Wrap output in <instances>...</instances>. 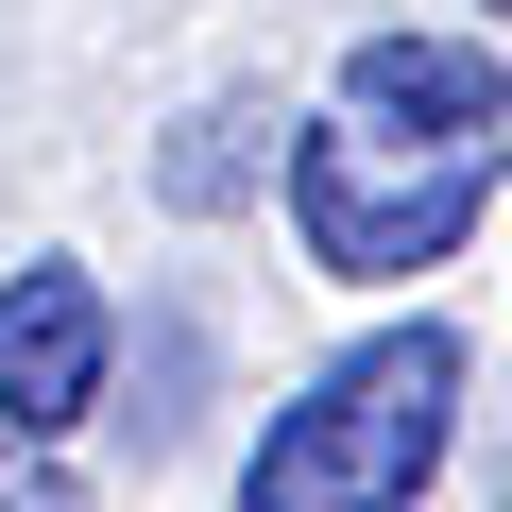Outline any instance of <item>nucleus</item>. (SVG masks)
<instances>
[{"instance_id": "nucleus-5", "label": "nucleus", "mask_w": 512, "mask_h": 512, "mask_svg": "<svg viewBox=\"0 0 512 512\" xmlns=\"http://www.w3.org/2000/svg\"><path fill=\"white\" fill-rule=\"evenodd\" d=\"M274 137H291V120L256 103V86H205V103L154 137V205H171V222H222V205H256V188H274Z\"/></svg>"}, {"instance_id": "nucleus-1", "label": "nucleus", "mask_w": 512, "mask_h": 512, "mask_svg": "<svg viewBox=\"0 0 512 512\" xmlns=\"http://www.w3.org/2000/svg\"><path fill=\"white\" fill-rule=\"evenodd\" d=\"M444 444H461V325H376V342H342L274 427H256V461H239V512H410L427 478H444Z\"/></svg>"}, {"instance_id": "nucleus-3", "label": "nucleus", "mask_w": 512, "mask_h": 512, "mask_svg": "<svg viewBox=\"0 0 512 512\" xmlns=\"http://www.w3.org/2000/svg\"><path fill=\"white\" fill-rule=\"evenodd\" d=\"M103 376H120L103 274H86V256H18V274H0V427L69 444V427L103 410Z\"/></svg>"}, {"instance_id": "nucleus-4", "label": "nucleus", "mask_w": 512, "mask_h": 512, "mask_svg": "<svg viewBox=\"0 0 512 512\" xmlns=\"http://www.w3.org/2000/svg\"><path fill=\"white\" fill-rule=\"evenodd\" d=\"M342 103L393 120V137H512V69L478 35H359L342 52Z\"/></svg>"}, {"instance_id": "nucleus-6", "label": "nucleus", "mask_w": 512, "mask_h": 512, "mask_svg": "<svg viewBox=\"0 0 512 512\" xmlns=\"http://www.w3.org/2000/svg\"><path fill=\"white\" fill-rule=\"evenodd\" d=\"M0 512H86L69 444H35V427H0Z\"/></svg>"}, {"instance_id": "nucleus-7", "label": "nucleus", "mask_w": 512, "mask_h": 512, "mask_svg": "<svg viewBox=\"0 0 512 512\" xmlns=\"http://www.w3.org/2000/svg\"><path fill=\"white\" fill-rule=\"evenodd\" d=\"M478 18H495V35H512V0H478Z\"/></svg>"}, {"instance_id": "nucleus-2", "label": "nucleus", "mask_w": 512, "mask_h": 512, "mask_svg": "<svg viewBox=\"0 0 512 512\" xmlns=\"http://www.w3.org/2000/svg\"><path fill=\"white\" fill-rule=\"evenodd\" d=\"M495 205V137H393V120H308L291 137V222H308V274L342 291H410L478 239Z\"/></svg>"}]
</instances>
